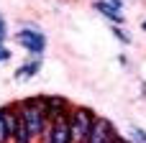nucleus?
Masks as SVG:
<instances>
[{
	"mask_svg": "<svg viewBox=\"0 0 146 143\" xmlns=\"http://www.w3.org/2000/svg\"><path fill=\"white\" fill-rule=\"evenodd\" d=\"M38 143H72V136H69V125H67V118L51 120V123H49V128L41 133Z\"/></svg>",
	"mask_w": 146,
	"mask_h": 143,
	"instance_id": "nucleus-7",
	"label": "nucleus"
},
{
	"mask_svg": "<svg viewBox=\"0 0 146 143\" xmlns=\"http://www.w3.org/2000/svg\"><path fill=\"white\" fill-rule=\"evenodd\" d=\"M10 143H36L33 138H31V133H28V128H26V123H23L21 113H18V118H15V125H13V136H10Z\"/></svg>",
	"mask_w": 146,
	"mask_h": 143,
	"instance_id": "nucleus-10",
	"label": "nucleus"
},
{
	"mask_svg": "<svg viewBox=\"0 0 146 143\" xmlns=\"http://www.w3.org/2000/svg\"><path fill=\"white\" fill-rule=\"evenodd\" d=\"M92 8H95L103 18H108L110 26H126V15L118 13V10H113V8H108V5H103L100 0H92Z\"/></svg>",
	"mask_w": 146,
	"mask_h": 143,
	"instance_id": "nucleus-9",
	"label": "nucleus"
},
{
	"mask_svg": "<svg viewBox=\"0 0 146 143\" xmlns=\"http://www.w3.org/2000/svg\"><path fill=\"white\" fill-rule=\"evenodd\" d=\"M98 113L87 105H72L69 115H67V125H69V136H72V143H85L92 123H95Z\"/></svg>",
	"mask_w": 146,
	"mask_h": 143,
	"instance_id": "nucleus-3",
	"label": "nucleus"
},
{
	"mask_svg": "<svg viewBox=\"0 0 146 143\" xmlns=\"http://www.w3.org/2000/svg\"><path fill=\"white\" fill-rule=\"evenodd\" d=\"M141 31H144V33H146V18H144V20H141Z\"/></svg>",
	"mask_w": 146,
	"mask_h": 143,
	"instance_id": "nucleus-17",
	"label": "nucleus"
},
{
	"mask_svg": "<svg viewBox=\"0 0 146 143\" xmlns=\"http://www.w3.org/2000/svg\"><path fill=\"white\" fill-rule=\"evenodd\" d=\"M100 3L113 8V10H118V13H123V8H126V0H100Z\"/></svg>",
	"mask_w": 146,
	"mask_h": 143,
	"instance_id": "nucleus-14",
	"label": "nucleus"
},
{
	"mask_svg": "<svg viewBox=\"0 0 146 143\" xmlns=\"http://www.w3.org/2000/svg\"><path fill=\"white\" fill-rule=\"evenodd\" d=\"M110 33H113V38H115L118 43H123V46H131V43H133L131 33H128L123 26H110Z\"/></svg>",
	"mask_w": 146,
	"mask_h": 143,
	"instance_id": "nucleus-11",
	"label": "nucleus"
},
{
	"mask_svg": "<svg viewBox=\"0 0 146 143\" xmlns=\"http://www.w3.org/2000/svg\"><path fill=\"white\" fill-rule=\"evenodd\" d=\"M10 59H13V51L8 49V43H0V67L5 61H10Z\"/></svg>",
	"mask_w": 146,
	"mask_h": 143,
	"instance_id": "nucleus-15",
	"label": "nucleus"
},
{
	"mask_svg": "<svg viewBox=\"0 0 146 143\" xmlns=\"http://www.w3.org/2000/svg\"><path fill=\"white\" fill-rule=\"evenodd\" d=\"M18 102V113L31 133V138L38 143L41 133L49 128V118L44 113V95H31V97H23V100H15Z\"/></svg>",
	"mask_w": 146,
	"mask_h": 143,
	"instance_id": "nucleus-1",
	"label": "nucleus"
},
{
	"mask_svg": "<svg viewBox=\"0 0 146 143\" xmlns=\"http://www.w3.org/2000/svg\"><path fill=\"white\" fill-rule=\"evenodd\" d=\"M118 133L121 130L115 128V123L110 118L98 115L95 123H92V128H90V133H87V138H85V143H108L113 136H118Z\"/></svg>",
	"mask_w": 146,
	"mask_h": 143,
	"instance_id": "nucleus-4",
	"label": "nucleus"
},
{
	"mask_svg": "<svg viewBox=\"0 0 146 143\" xmlns=\"http://www.w3.org/2000/svg\"><path fill=\"white\" fill-rule=\"evenodd\" d=\"M118 64H121V67H128V56H126V54H118Z\"/></svg>",
	"mask_w": 146,
	"mask_h": 143,
	"instance_id": "nucleus-16",
	"label": "nucleus"
},
{
	"mask_svg": "<svg viewBox=\"0 0 146 143\" xmlns=\"http://www.w3.org/2000/svg\"><path fill=\"white\" fill-rule=\"evenodd\" d=\"M108 143H118V136H113V138H110V141H108Z\"/></svg>",
	"mask_w": 146,
	"mask_h": 143,
	"instance_id": "nucleus-18",
	"label": "nucleus"
},
{
	"mask_svg": "<svg viewBox=\"0 0 146 143\" xmlns=\"http://www.w3.org/2000/svg\"><path fill=\"white\" fill-rule=\"evenodd\" d=\"M41 67H44V56H28L26 61H21V67L13 69V79L15 82H28L41 72Z\"/></svg>",
	"mask_w": 146,
	"mask_h": 143,
	"instance_id": "nucleus-8",
	"label": "nucleus"
},
{
	"mask_svg": "<svg viewBox=\"0 0 146 143\" xmlns=\"http://www.w3.org/2000/svg\"><path fill=\"white\" fill-rule=\"evenodd\" d=\"M15 43H18L28 56H44V54H46V46H49L46 33H44L36 23H31V20H26V23L18 26V31H15Z\"/></svg>",
	"mask_w": 146,
	"mask_h": 143,
	"instance_id": "nucleus-2",
	"label": "nucleus"
},
{
	"mask_svg": "<svg viewBox=\"0 0 146 143\" xmlns=\"http://www.w3.org/2000/svg\"><path fill=\"white\" fill-rule=\"evenodd\" d=\"M8 36H10V28H8V20H5V15L0 13V43H5V41H8Z\"/></svg>",
	"mask_w": 146,
	"mask_h": 143,
	"instance_id": "nucleus-13",
	"label": "nucleus"
},
{
	"mask_svg": "<svg viewBox=\"0 0 146 143\" xmlns=\"http://www.w3.org/2000/svg\"><path fill=\"white\" fill-rule=\"evenodd\" d=\"M72 105L74 102L67 100V97H62V95H44V113H46L49 123L59 120V118H67L69 110H72Z\"/></svg>",
	"mask_w": 146,
	"mask_h": 143,
	"instance_id": "nucleus-5",
	"label": "nucleus"
},
{
	"mask_svg": "<svg viewBox=\"0 0 146 143\" xmlns=\"http://www.w3.org/2000/svg\"><path fill=\"white\" fill-rule=\"evenodd\" d=\"M15 118H18V102H15V100L0 105V143H10Z\"/></svg>",
	"mask_w": 146,
	"mask_h": 143,
	"instance_id": "nucleus-6",
	"label": "nucleus"
},
{
	"mask_svg": "<svg viewBox=\"0 0 146 143\" xmlns=\"http://www.w3.org/2000/svg\"><path fill=\"white\" fill-rule=\"evenodd\" d=\"M128 138L133 143H146V130L139 125H128Z\"/></svg>",
	"mask_w": 146,
	"mask_h": 143,
	"instance_id": "nucleus-12",
	"label": "nucleus"
}]
</instances>
